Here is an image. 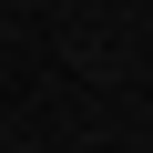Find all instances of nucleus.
<instances>
[{
	"mask_svg": "<svg viewBox=\"0 0 153 153\" xmlns=\"http://www.w3.org/2000/svg\"><path fill=\"white\" fill-rule=\"evenodd\" d=\"M10 153H31V143H10Z\"/></svg>",
	"mask_w": 153,
	"mask_h": 153,
	"instance_id": "obj_1",
	"label": "nucleus"
}]
</instances>
